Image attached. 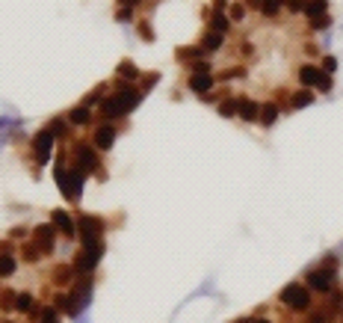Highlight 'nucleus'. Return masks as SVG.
Here are the masks:
<instances>
[{
    "mask_svg": "<svg viewBox=\"0 0 343 323\" xmlns=\"http://www.w3.org/2000/svg\"><path fill=\"white\" fill-rule=\"evenodd\" d=\"M281 302H284L287 308L302 311V308H308V305H311V291H308V288H302L299 282H293V285H287V288L281 291Z\"/></svg>",
    "mask_w": 343,
    "mask_h": 323,
    "instance_id": "nucleus-1",
    "label": "nucleus"
},
{
    "mask_svg": "<svg viewBox=\"0 0 343 323\" xmlns=\"http://www.w3.org/2000/svg\"><path fill=\"white\" fill-rule=\"evenodd\" d=\"M136 101H139V95H136L133 89H125V92H119V95L107 98V101L101 104V110H104L107 116H122V113H127Z\"/></svg>",
    "mask_w": 343,
    "mask_h": 323,
    "instance_id": "nucleus-2",
    "label": "nucleus"
},
{
    "mask_svg": "<svg viewBox=\"0 0 343 323\" xmlns=\"http://www.w3.org/2000/svg\"><path fill=\"white\" fill-rule=\"evenodd\" d=\"M60 190H63L68 199H77L80 190H83V172H80V169H71V172H63V169H60Z\"/></svg>",
    "mask_w": 343,
    "mask_h": 323,
    "instance_id": "nucleus-3",
    "label": "nucleus"
},
{
    "mask_svg": "<svg viewBox=\"0 0 343 323\" xmlns=\"http://www.w3.org/2000/svg\"><path fill=\"white\" fill-rule=\"evenodd\" d=\"M299 80H302L305 86H316V89H322V92L331 89V77H325V74L316 71L313 65H302V68H299Z\"/></svg>",
    "mask_w": 343,
    "mask_h": 323,
    "instance_id": "nucleus-4",
    "label": "nucleus"
},
{
    "mask_svg": "<svg viewBox=\"0 0 343 323\" xmlns=\"http://www.w3.org/2000/svg\"><path fill=\"white\" fill-rule=\"evenodd\" d=\"M308 285L316 288V291H331V285H334V273H331V270H313L311 276H308Z\"/></svg>",
    "mask_w": 343,
    "mask_h": 323,
    "instance_id": "nucleus-5",
    "label": "nucleus"
},
{
    "mask_svg": "<svg viewBox=\"0 0 343 323\" xmlns=\"http://www.w3.org/2000/svg\"><path fill=\"white\" fill-rule=\"evenodd\" d=\"M80 228H83V243L86 246H95L98 243V234H101V223L95 217H83L80 220Z\"/></svg>",
    "mask_w": 343,
    "mask_h": 323,
    "instance_id": "nucleus-6",
    "label": "nucleus"
},
{
    "mask_svg": "<svg viewBox=\"0 0 343 323\" xmlns=\"http://www.w3.org/2000/svg\"><path fill=\"white\" fill-rule=\"evenodd\" d=\"M98 258H101V246L95 243V246H86V249H83V255L77 258V264H74V267H77L80 273H86V270H92L95 264H98Z\"/></svg>",
    "mask_w": 343,
    "mask_h": 323,
    "instance_id": "nucleus-7",
    "label": "nucleus"
},
{
    "mask_svg": "<svg viewBox=\"0 0 343 323\" xmlns=\"http://www.w3.org/2000/svg\"><path fill=\"white\" fill-rule=\"evenodd\" d=\"M51 139H54V133H51V130H42V133L36 136V142H33V145H36V154H39L42 163L51 157Z\"/></svg>",
    "mask_w": 343,
    "mask_h": 323,
    "instance_id": "nucleus-8",
    "label": "nucleus"
},
{
    "mask_svg": "<svg viewBox=\"0 0 343 323\" xmlns=\"http://www.w3.org/2000/svg\"><path fill=\"white\" fill-rule=\"evenodd\" d=\"M113 139H116V128H110V125L98 128V133H95V145H98V148H110Z\"/></svg>",
    "mask_w": 343,
    "mask_h": 323,
    "instance_id": "nucleus-9",
    "label": "nucleus"
},
{
    "mask_svg": "<svg viewBox=\"0 0 343 323\" xmlns=\"http://www.w3.org/2000/svg\"><path fill=\"white\" fill-rule=\"evenodd\" d=\"M54 226L65 231V234H74V220L65 214V211H54Z\"/></svg>",
    "mask_w": 343,
    "mask_h": 323,
    "instance_id": "nucleus-10",
    "label": "nucleus"
},
{
    "mask_svg": "<svg viewBox=\"0 0 343 323\" xmlns=\"http://www.w3.org/2000/svg\"><path fill=\"white\" fill-rule=\"evenodd\" d=\"M189 86H192L195 92H210V86H213V77H210V74H195V77L189 80Z\"/></svg>",
    "mask_w": 343,
    "mask_h": 323,
    "instance_id": "nucleus-11",
    "label": "nucleus"
},
{
    "mask_svg": "<svg viewBox=\"0 0 343 323\" xmlns=\"http://www.w3.org/2000/svg\"><path fill=\"white\" fill-rule=\"evenodd\" d=\"M240 116H243L246 122H254V119L260 116V107H257L254 101H240Z\"/></svg>",
    "mask_w": 343,
    "mask_h": 323,
    "instance_id": "nucleus-12",
    "label": "nucleus"
},
{
    "mask_svg": "<svg viewBox=\"0 0 343 323\" xmlns=\"http://www.w3.org/2000/svg\"><path fill=\"white\" fill-rule=\"evenodd\" d=\"M95 163H98L95 151L86 148V145H80V172H83V169H95Z\"/></svg>",
    "mask_w": 343,
    "mask_h": 323,
    "instance_id": "nucleus-13",
    "label": "nucleus"
},
{
    "mask_svg": "<svg viewBox=\"0 0 343 323\" xmlns=\"http://www.w3.org/2000/svg\"><path fill=\"white\" fill-rule=\"evenodd\" d=\"M325 9H328V3H325V0H308V3H305V12H308L311 18L325 15Z\"/></svg>",
    "mask_w": 343,
    "mask_h": 323,
    "instance_id": "nucleus-14",
    "label": "nucleus"
},
{
    "mask_svg": "<svg viewBox=\"0 0 343 323\" xmlns=\"http://www.w3.org/2000/svg\"><path fill=\"white\" fill-rule=\"evenodd\" d=\"M36 237H39V243H42L45 249H51V246H54V228H51V226H42L39 231H36Z\"/></svg>",
    "mask_w": 343,
    "mask_h": 323,
    "instance_id": "nucleus-15",
    "label": "nucleus"
},
{
    "mask_svg": "<svg viewBox=\"0 0 343 323\" xmlns=\"http://www.w3.org/2000/svg\"><path fill=\"white\" fill-rule=\"evenodd\" d=\"M275 116H278V107H275V104H263V107H260V122H263V125H272Z\"/></svg>",
    "mask_w": 343,
    "mask_h": 323,
    "instance_id": "nucleus-16",
    "label": "nucleus"
},
{
    "mask_svg": "<svg viewBox=\"0 0 343 323\" xmlns=\"http://www.w3.org/2000/svg\"><path fill=\"white\" fill-rule=\"evenodd\" d=\"M201 45H204V51H216L219 45H222V33H207Z\"/></svg>",
    "mask_w": 343,
    "mask_h": 323,
    "instance_id": "nucleus-17",
    "label": "nucleus"
},
{
    "mask_svg": "<svg viewBox=\"0 0 343 323\" xmlns=\"http://www.w3.org/2000/svg\"><path fill=\"white\" fill-rule=\"evenodd\" d=\"M15 273V258L12 255H0V276H12Z\"/></svg>",
    "mask_w": 343,
    "mask_h": 323,
    "instance_id": "nucleus-18",
    "label": "nucleus"
},
{
    "mask_svg": "<svg viewBox=\"0 0 343 323\" xmlns=\"http://www.w3.org/2000/svg\"><path fill=\"white\" fill-rule=\"evenodd\" d=\"M237 110H240V101H234V98L219 104V113H222V116H237Z\"/></svg>",
    "mask_w": 343,
    "mask_h": 323,
    "instance_id": "nucleus-19",
    "label": "nucleus"
},
{
    "mask_svg": "<svg viewBox=\"0 0 343 323\" xmlns=\"http://www.w3.org/2000/svg\"><path fill=\"white\" fill-rule=\"evenodd\" d=\"M260 9H263V15H266V18H275V15H278V9H281V0H263V6H260Z\"/></svg>",
    "mask_w": 343,
    "mask_h": 323,
    "instance_id": "nucleus-20",
    "label": "nucleus"
},
{
    "mask_svg": "<svg viewBox=\"0 0 343 323\" xmlns=\"http://www.w3.org/2000/svg\"><path fill=\"white\" fill-rule=\"evenodd\" d=\"M71 122H74V125H86V122H89V110H83V107H77V110L71 113Z\"/></svg>",
    "mask_w": 343,
    "mask_h": 323,
    "instance_id": "nucleus-21",
    "label": "nucleus"
},
{
    "mask_svg": "<svg viewBox=\"0 0 343 323\" xmlns=\"http://www.w3.org/2000/svg\"><path fill=\"white\" fill-rule=\"evenodd\" d=\"M305 104H311V92H296L293 95V107H305Z\"/></svg>",
    "mask_w": 343,
    "mask_h": 323,
    "instance_id": "nucleus-22",
    "label": "nucleus"
},
{
    "mask_svg": "<svg viewBox=\"0 0 343 323\" xmlns=\"http://www.w3.org/2000/svg\"><path fill=\"white\" fill-rule=\"evenodd\" d=\"M15 305H18L21 311H27V308H30V305H33V296H30V293H21V296L15 299Z\"/></svg>",
    "mask_w": 343,
    "mask_h": 323,
    "instance_id": "nucleus-23",
    "label": "nucleus"
},
{
    "mask_svg": "<svg viewBox=\"0 0 343 323\" xmlns=\"http://www.w3.org/2000/svg\"><path fill=\"white\" fill-rule=\"evenodd\" d=\"M222 30H228V18L216 15V18H213V33H222Z\"/></svg>",
    "mask_w": 343,
    "mask_h": 323,
    "instance_id": "nucleus-24",
    "label": "nucleus"
},
{
    "mask_svg": "<svg viewBox=\"0 0 343 323\" xmlns=\"http://www.w3.org/2000/svg\"><path fill=\"white\" fill-rule=\"evenodd\" d=\"M228 15H231V21H243V6H240V3H234Z\"/></svg>",
    "mask_w": 343,
    "mask_h": 323,
    "instance_id": "nucleus-25",
    "label": "nucleus"
},
{
    "mask_svg": "<svg viewBox=\"0 0 343 323\" xmlns=\"http://www.w3.org/2000/svg\"><path fill=\"white\" fill-rule=\"evenodd\" d=\"M57 279H60V282H68V279H71V267H60V270H57Z\"/></svg>",
    "mask_w": 343,
    "mask_h": 323,
    "instance_id": "nucleus-26",
    "label": "nucleus"
},
{
    "mask_svg": "<svg viewBox=\"0 0 343 323\" xmlns=\"http://www.w3.org/2000/svg\"><path fill=\"white\" fill-rule=\"evenodd\" d=\"M122 74H125V77H136V68H133V65H122Z\"/></svg>",
    "mask_w": 343,
    "mask_h": 323,
    "instance_id": "nucleus-27",
    "label": "nucleus"
},
{
    "mask_svg": "<svg viewBox=\"0 0 343 323\" xmlns=\"http://www.w3.org/2000/svg\"><path fill=\"white\" fill-rule=\"evenodd\" d=\"M311 323H328V317H325V314H313Z\"/></svg>",
    "mask_w": 343,
    "mask_h": 323,
    "instance_id": "nucleus-28",
    "label": "nucleus"
},
{
    "mask_svg": "<svg viewBox=\"0 0 343 323\" xmlns=\"http://www.w3.org/2000/svg\"><path fill=\"white\" fill-rule=\"evenodd\" d=\"M246 6H263V0H246Z\"/></svg>",
    "mask_w": 343,
    "mask_h": 323,
    "instance_id": "nucleus-29",
    "label": "nucleus"
},
{
    "mask_svg": "<svg viewBox=\"0 0 343 323\" xmlns=\"http://www.w3.org/2000/svg\"><path fill=\"white\" fill-rule=\"evenodd\" d=\"M254 323H269V320H254Z\"/></svg>",
    "mask_w": 343,
    "mask_h": 323,
    "instance_id": "nucleus-30",
    "label": "nucleus"
},
{
    "mask_svg": "<svg viewBox=\"0 0 343 323\" xmlns=\"http://www.w3.org/2000/svg\"><path fill=\"white\" fill-rule=\"evenodd\" d=\"M127 3H136V0H127Z\"/></svg>",
    "mask_w": 343,
    "mask_h": 323,
    "instance_id": "nucleus-31",
    "label": "nucleus"
},
{
    "mask_svg": "<svg viewBox=\"0 0 343 323\" xmlns=\"http://www.w3.org/2000/svg\"><path fill=\"white\" fill-rule=\"evenodd\" d=\"M281 3H284V0H281Z\"/></svg>",
    "mask_w": 343,
    "mask_h": 323,
    "instance_id": "nucleus-32",
    "label": "nucleus"
}]
</instances>
